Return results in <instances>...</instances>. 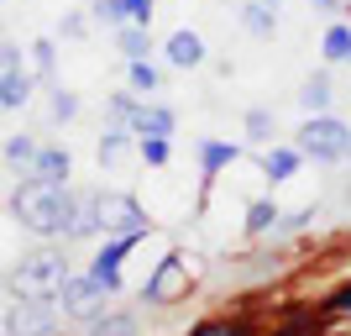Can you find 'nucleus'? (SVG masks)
Listing matches in <instances>:
<instances>
[{"label":"nucleus","mask_w":351,"mask_h":336,"mask_svg":"<svg viewBox=\"0 0 351 336\" xmlns=\"http://www.w3.org/2000/svg\"><path fill=\"white\" fill-rule=\"evenodd\" d=\"M346 63H351V53H346Z\"/></svg>","instance_id":"36"},{"label":"nucleus","mask_w":351,"mask_h":336,"mask_svg":"<svg viewBox=\"0 0 351 336\" xmlns=\"http://www.w3.org/2000/svg\"><path fill=\"white\" fill-rule=\"evenodd\" d=\"M89 336H136V315H126V310H105L100 321H89Z\"/></svg>","instance_id":"24"},{"label":"nucleus","mask_w":351,"mask_h":336,"mask_svg":"<svg viewBox=\"0 0 351 336\" xmlns=\"http://www.w3.org/2000/svg\"><path fill=\"white\" fill-rule=\"evenodd\" d=\"M32 89H37V79L27 69H5L0 74V111H21L32 100Z\"/></svg>","instance_id":"15"},{"label":"nucleus","mask_w":351,"mask_h":336,"mask_svg":"<svg viewBox=\"0 0 351 336\" xmlns=\"http://www.w3.org/2000/svg\"><path fill=\"white\" fill-rule=\"evenodd\" d=\"M241 126H247V142H273V132H278L267 105H252L247 116H241Z\"/></svg>","instance_id":"26"},{"label":"nucleus","mask_w":351,"mask_h":336,"mask_svg":"<svg viewBox=\"0 0 351 336\" xmlns=\"http://www.w3.org/2000/svg\"><path fill=\"white\" fill-rule=\"evenodd\" d=\"M27 58H32V79L53 85V69H58V47L47 43V37H37V43H27Z\"/></svg>","instance_id":"22"},{"label":"nucleus","mask_w":351,"mask_h":336,"mask_svg":"<svg viewBox=\"0 0 351 336\" xmlns=\"http://www.w3.org/2000/svg\"><path fill=\"white\" fill-rule=\"evenodd\" d=\"M69 273L73 268H69V258H63V247H37L11 268V289L16 294H47V300H53Z\"/></svg>","instance_id":"2"},{"label":"nucleus","mask_w":351,"mask_h":336,"mask_svg":"<svg viewBox=\"0 0 351 336\" xmlns=\"http://www.w3.org/2000/svg\"><path fill=\"white\" fill-rule=\"evenodd\" d=\"M293 147H299L304 158H315V163H346L351 158V126L341 116H330V111L304 116L299 132H293Z\"/></svg>","instance_id":"1"},{"label":"nucleus","mask_w":351,"mask_h":336,"mask_svg":"<svg viewBox=\"0 0 351 336\" xmlns=\"http://www.w3.org/2000/svg\"><path fill=\"white\" fill-rule=\"evenodd\" d=\"M236 16H241V27H247L252 37H273V32H278V5H267V0H241Z\"/></svg>","instance_id":"14"},{"label":"nucleus","mask_w":351,"mask_h":336,"mask_svg":"<svg viewBox=\"0 0 351 336\" xmlns=\"http://www.w3.org/2000/svg\"><path fill=\"white\" fill-rule=\"evenodd\" d=\"M315 11H325V16H336V11H346V0H309Z\"/></svg>","instance_id":"33"},{"label":"nucleus","mask_w":351,"mask_h":336,"mask_svg":"<svg viewBox=\"0 0 351 336\" xmlns=\"http://www.w3.org/2000/svg\"><path fill=\"white\" fill-rule=\"evenodd\" d=\"M194 153H199V179H205V184H215V179L226 174L236 158H241V142H220V137H205Z\"/></svg>","instance_id":"10"},{"label":"nucleus","mask_w":351,"mask_h":336,"mask_svg":"<svg viewBox=\"0 0 351 336\" xmlns=\"http://www.w3.org/2000/svg\"><path fill=\"white\" fill-rule=\"evenodd\" d=\"M136 158H142L147 168H168V158H173V137H136Z\"/></svg>","instance_id":"25"},{"label":"nucleus","mask_w":351,"mask_h":336,"mask_svg":"<svg viewBox=\"0 0 351 336\" xmlns=\"http://www.w3.org/2000/svg\"><path fill=\"white\" fill-rule=\"evenodd\" d=\"M84 27H89L84 16H69V21H63V32H69V37H84Z\"/></svg>","instance_id":"34"},{"label":"nucleus","mask_w":351,"mask_h":336,"mask_svg":"<svg viewBox=\"0 0 351 336\" xmlns=\"http://www.w3.org/2000/svg\"><path fill=\"white\" fill-rule=\"evenodd\" d=\"M320 315H330V321H351V278L341 284V289H330V294H325Z\"/></svg>","instance_id":"28"},{"label":"nucleus","mask_w":351,"mask_h":336,"mask_svg":"<svg viewBox=\"0 0 351 336\" xmlns=\"http://www.w3.org/2000/svg\"><path fill=\"white\" fill-rule=\"evenodd\" d=\"M189 336H252L247 321H199Z\"/></svg>","instance_id":"29"},{"label":"nucleus","mask_w":351,"mask_h":336,"mask_svg":"<svg viewBox=\"0 0 351 336\" xmlns=\"http://www.w3.org/2000/svg\"><path fill=\"white\" fill-rule=\"evenodd\" d=\"M147 232H126V236H105L100 247H95V258H89V273L100 278L105 289L116 294L121 289V268H126V258H132V247L142 242Z\"/></svg>","instance_id":"7"},{"label":"nucleus","mask_w":351,"mask_h":336,"mask_svg":"<svg viewBox=\"0 0 351 336\" xmlns=\"http://www.w3.org/2000/svg\"><path fill=\"white\" fill-rule=\"evenodd\" d=\"M5 69H27V47L21 43H0V74Z\"/></svg>","instance_id":"32"},{"label":"nucleus","mask_w":351,"mask_h":336,"mask_svg":"<svg viewBox=\"0 0 351 336\" xmlns=\"http://www.w3.org/2000/svg\"><path fill=\"white\" fill-rule=\"evenodd\" d=\"M27 174H32V179H43V184H69V174H73V153H69L63 142H43Z\"/></svg>","instance_id":"9"},{"label":"nucleus","mask_w":351,"mask_h":336,"mask_svg":"<svg viewBox=\"0 0 351 336\" xmlns=\"http://www.w3.org/2000/svg\"><path fill=\"white\" fill-rule=\"evenodd\" d=\"M142 300L147 305H173V300H189V258L184 252H162L158 258V268L147 273V284H142Z\"/></svg>","instance_id":"6"},{"label":"nucleus","mask_w":351,"mask_h":336,"mask_svg":"<svg viewBox=\"0 0 351 336\" xmlns=\"http://www.w3.org/2000/svg\"><path fill=\"white\" fill-rule=\"evenodd\" d=\"M132 132L136 137H173L178 132V116L168 111V105H158V100H142L132 111Z\"/></svg>","instance_id":"12"},{"label":"nucleus","mask_w":351,"mask_h":336,"mask_svg":"<svg viewBox=\"0 0 351 336\" xmlns=\"http://www.w3.org/2000/svg\"><path fill=\"white\" fill-rule=\"evenodd\" d=\"M95 16H100L105 27H152V0H95Z\"/></svg>","instance_id":"11"},{"label":"nucleus","mask_w":351,"mask_h":336,"mask_svg":"<svg viewBox=\"0 0 351 336\" xmlns=\"http://www.w3.org/2000/svg\"><path fill=\"white\" fill-rule=\"evenodd\" d=\"M330 100H336V85H330V74H309L304 89H299V105H304V116H320V111H330Z\"/></svg>","instance_id":"18"},{"label":"nucleus","mask_w":351,"mask_h":336,"mask_svg":"<svg viewBox=\"0 0 351 336\" xmlns=\"http://www.w3.org/2000/svg\"><path fill=\"white\" fill-rule=\"evenodd\" d=\"M95 205V221H100V236H126V232H152V216L147 205L126 190H95L89 194Z\"/></svg>","instance_id":"3"},{"label":"nucleus","mask_w":351,"mask_h":336,"mask_svg":"<svg viewBox=\"0 0 351 336\" xmlns=\"http://www.w3.org/2000/svg\"><path fill=\"white\" fill-rule=\"evenodd\" d=\"M162 58H168V69H199V63H210V47L199 32L189 27H178L168 43H162Z\"/></svg>","instance_id":"8"},{"label":"nucleus","mask_w":351,"mask_h":336,"mask_svg":"<svg viewBox=\"0 0 351 336\" xmlns=\"http://www.w3.org/2000/svg\"><path fill=\"white\" fill-rule=\"evenodd\" d=\"M79 116V95L73 89H53V121H73Z\"/></svg>","instance_id":"31"},{"label":"nucleus","mask_w":351,"mask_h":336,"mask_svg":"<svg viewBox=\"0 0 351 336\" xmlns=\"http://www.w3.org/2000/svg\"><path fill=\"white\" fill-rule=\"evenodd\" d=\"M267 5H283V0H267Z\"/></svg>","instance_id":"35"},{"label":"nucleus","mask_w":351,"mask_h":336,"mask_svg":"<svg viewBox=\"0 0 351 336\" xmlns=\"http://www.w3.org/2000/svg\"><path fill=\"white\" fill-rule=\"evenodd\" d=\"M53 300H58V315H63V321H79V326L100 321L105 310H110V289H105L89 268H84V273H69V278H63V289L53 294Z\"/></svg>","instance_id":"4"},{"label":"nucleus","mask_w":351,"mask_h":336,"mask_svg":"<svg viewBox=\"0 0 351 336\" xmlns=\"http://www.w3.org/2000/svg\"><path fill=\"white\" fill-rule=\"evenodd\" d=\"M116 47L121 58H152V27H136V21H126V27H116Z\"/></svg>","instance_id":"19"},{"label":"nucleus","mask_w":351,"mask_h":336,"mask_svg":"<svg viewBox=\"0 0 351 336\" xmlns=\"http://www.w3.org/2000/svg\"><path fill=\"white\" fill-rule=\"evenodd\" d=\"M37 147H43V142H37L32 132H16V137H5V163H11L16 174H27V168H32V158H37Z\"/></svg>","instance_id":"23"},{"label":"nucleus","mask_w":351,"mask_h":336,"mask_svg":"<svg viewBox=\"0 0 351 336\" xmlns=\"http://www.w3.org/2000/svg\"><path fill=\"white\" fill-rule=\"evenodd\" d=\"M315 216H320L315 205H304V210H289V216L278 221V236H293V232H304V226H315Z\"/></svg>","instance_id":"30"},{"label":"nucleus","mask_w":351,"mask_h":336,"mask_svg":"<svg viewBox=\"0 0 351 336\" xmlns=\"http://www.w3.org/2000/svg\"><path fill=\"white\" fill-rule=\"evenodd\" d=\"M126 89H136L142 100H152L162 89V63H152V58H132L126 63Z\"/></svg>","instance_id":"16"},{"label":"nucleus","mask_w":351,"mask_h":336,"mask_svg":"<svg viewBox=\"0 0 351 336\" xmlns=\"http://www.w3.org/2000/svg\"><path fill=\"white\" fill-rule=\"evenodd\" d=\"M299 168H304V153H299L293 142H289V147H267V153H263V174H267V184H289Z\"/></svg>","instance_id":"13"},{"label":"nucleus","mask_w":351,"mask_h":336,"mask_svg":"<svg viewBox=\"0 0 351 336\" xmlns=\"http://www.w3.org/2000/svg\"><path fill=\"white\" fill-rule=\"evenodd\" d=\"M126 153H136V132H132V126H105V137H100V163L110 168V163H121Z\"/></svg>","instance_id":"20"},{"label":"nucleus","mask_w":351,"mask_h":336,"mask_svg":"<svg viewBox=\"0 0 351 336\" xmlns=\"http://www.w3.org/2000/svg\"><path fill=\"white\" fill-rule=\"evenodd\" d=\"M278 221H283V210H278V200L273 194H263V200H252L247 205V236H278Z\"/></svg>","instance_id":"17"},{"label":"nucleus","mask_w":351,"mask_h":336,"mask_svg":"<svg viewBox=\"0 0 351 336\" xmlns=\"http://www.w3.org/2000/svg\"><path fill=\"white\" fill-rule=\"evenodd\" d=\"M53 331H58V300L16 294L5 305V336H53Z\"/></svg>","instance_id":"5"},{"label":"nucleus","mask_w":351,"mask_h":336,"mask_svg":"<svg viewBox=\"0 0 351 336\" xmlns=\"http://www.w3.org/2000/svg\"><path fill=\"white\" fill-rule=\"evenodd\" d=\"M142 105V95L136 89H121V95H110L105 100V111H110V126H132V111Z\"/></svg>","instance_id":"27"},{"label":"nucleus","mask_w":351,"mask_h":336,"mask_svg":"<svg viewBox=\"0 0 351 336\" xmlns=\"http://www.w3.org/2000/svg\"><path fill=\"white\" fill-rule=\"evenodd\" d=\"M320 53H325V63H346V53H351V21H330V27H325Z\"/></svg>","instance_id":"21"}]
</instances>
